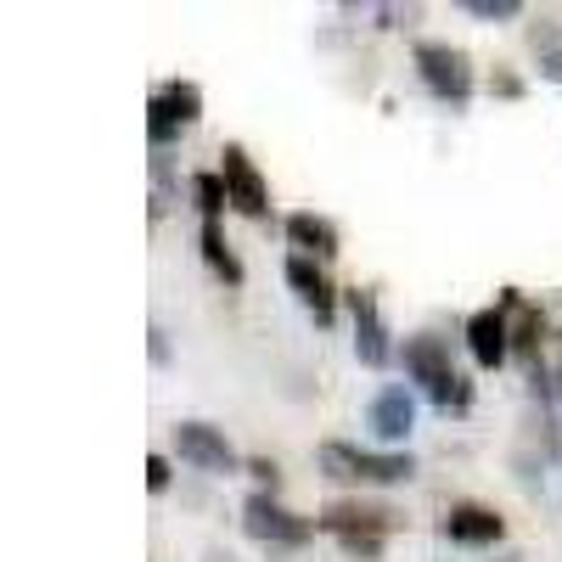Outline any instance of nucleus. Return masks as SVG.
Instances as JSON below:
<instances>
[{
    "label": "nucleus",
    "instance_id": "1",
    "mask_svg": "<svg viewBox=\"0 0 562 562\" xmlns=\"http://www.w3.org/2000/svg\"><path fill=\"white\" fill-rule=\"evenodd\" d=\"M400 360H405V378L428 394L439 411H467L473 405V383L456 371V360H450V349H445V338H434V333H416V338H405V349H400Z\"/></svg>",
    "mask_w": 562,
    "mask_h": 562
},
{
    "label": "nucleus",
    "instance_id": "25",
    "mask_svg": "<svg viewBox=\"0 0 562 562\" xmlns=\"http://www.w3.org/2000/svg\"><path fill=\"white\" fill-rule=\"evenodd\" d=\"M209 562H231V557H225V551H209Z\"/></svg>",
    "mask_w": 562,
    "mask_h": 562
},
{
    "label": "nucleus",
    "instance_id": "3",
    "mask_svg": "<svg viewBox=\"0 0 562 562\" xmlns=\"http://www.w3.org/2000/svg\"><path fill=\"white\" fill-rule=\"evenodd\" d=\"M416 74H422V85L434 90L439 102H450V108H467V97H473V63H467V52L461 45H445V40H416Z\"/></svg>",
    "mask_w": 562,
    "mask_h": 562
},
{
    "label": "nucleus",
    "instance_id": "19",
    "mask_svg": "<svg viewBox=\"0 0 562 562\" xmlns=\"http://www.w3.org/2000/svg\"><path fill=\"white\" fill-rule=\"evenodd\" d=\"M338 546H344V557H355V562H378V557H383V535H344Z\"/></svg>",
    "mask_w": 562,
    "mask_h": 562
},
{
    "label": "nucleus",
    "instance_id": "10",
    "mask_svg": "<svg viewBox=\"0 0 562 562\" xmlns=\"http://www.w3.org/2000/svg\"><path fill=\"white\" fill-rule=\"evenodd\" d=\"M288 288L310 304L315 326H333V315H338V288L326 281V270H321L315 259H304V254H293V259H288Z\"/></svg>",
    "mask_w": 562,
    "mask_h": 562
},
{
    "label": "nucleus",
    "instance_id": "9",
    "mask_svg": "<svg viewBox=\"0 0 562 562\" xmlns=\"http://www.w3.org/2000/svg\"><path fill=\"white\" fill-rule=\"evenodd\" d=\"M445 540H456V546H495L501 535H506V518L495 506H479V501H456L450 512H445Z\"/></svg>",
    "mask_w": 562,
    "mask_h": 562
},
{
    "label": "nucleus",
    "instance_id": "4",
    "mask_svg": "<svg viewBox=\"0 0 562 562\" xmlns=\"http://www.w3.org/2000/svg\"><path fill=\"white\" fill-rule=\"evenodd\" d=\"M243 529L259 540V546H281V551H299V546H310V535L321 529L315 518H299L293 506H281L276 495H265V490H254L248 501H243Z\"/></svg>",
    "mask_w": 562,
    "mask_h": 562
},
{
    "label": "nucleus",
    "instance_id": "12",
    "mask_svg": "<svg viewBox=\"0 0 562 562\" xmlns=\"http://www.w3.org/2000/svg\"><path fill=\"white\" fill-rule=\"evenodd\" d=\"M288 243H293L304 259H315V265H326V259H338V254H344L338 225L326 220V214H315V209H299V214H288Z\"/></svg>",
    "mask_w": 562,
    "mask_h": 562
},
{
    "label": "nucleus",
    "instance_id": "6",
    "mask_svg": "<svg viewBox=\"0 0 562 562\" xmlns=\"http://www.w3.org/2000/svg\"><path fill=\"white\" fill-rule=\"evenodd\" d=\"M326 535H394V529H405V512L400 506H383V501H333L315 518Z\"/></svg>",
    "mask_w": 562,
    "mask_h": 562
},
{
    "label": "nucleus",
    "instance_id": "20",
    "mask_svg": "<svg viewBox=\"0 0 562 562\" xmlns=\"http://www.w3.org/2000/svg\"><path fill=\"white\" fill-rule=\"evenodd\" d=\"M248 479H254L265 495H276V484H281V467H276L270 456H248Z\"/></svg>",
    "mask_w": 562,
    "mask_h": 562
},
{
    "label": "nucleus",
    "instance_id": "8",
    "mask_svg": "<svg viewBox=\"0 0 562 562\" xmlns=\"http://www.w3.org/2000/svg\"><path fill=\"white\" fill-rule=\"evenodd\" d=\"M344 304L355 315V355H360V366H389L394 344H389V321L378 310V293H371V288H349Z\"/></svg>",
    "mask_w": 562,
    "mask_h": 562
},
{
    "label": "nucleus",
    "instance_id": "13",
    "mask_svg": "<svg viewBox=\"0 0 562 562\" xmlns=\"http://www.w3.org/2000/svg\"><path fill=\"white\" fill-rule=\"evenodd\" d=\"M467 349H473V360L484 371L506 366L512 360V326L501 310H479V315H467Z\"/></svg>",
    "mask_w": 562,
    "mask_h": 562
},
{
    "label": "nucleus",
    "instance_id": "23",
    "mask_svg": "<svg viewBox=\"0 0 562 562\" xmlns=\"http://www.w3.org/2000/svg\"><path fill=\"white\" fill-rule=\"evenodd\" d=\"M147 349H153V366H169V338L158 333V326L147 333Z\"/></svg>",
    "mask_w": 562,
    "mask_h": 562
},
{
    "label": "nucleus",
    "instance_id": "14",
    "mask_svg": "<svg viewBox=\"0 0 562 562\" xmlns=\"http://www.w3.org/2000/svg\"><path fill=\"white\" fill-rule=\"evenodd\" d=\"M198 248H203V265H209V270H214V276L225 281V288H243V276H248V270H243L237 248L225 243L220 220H203V225H198Z\"/></svg>",
    "mask_w": 562,
    "mask_h": 562
},
{
    "label": "nucleus",
    "instance_id": "22",
    "mask_svg": "<svg viewBox=\"0 0 562 562\" xmlns=\"http://www.w3.org/2000/svg\"><path fill=\"white\" fill-rule=\"evenodd\" d=\"M175 484V467H169V456H147V490L153 495H164Z\"/></svg>",
    "mask_w": 562,
    "mask_h": 562
},
{
    "label": "nucleus",
    "instance_id": "17",
    "mask_svg": "<svg viewBox=\"0 0 562 562\" xmlns=\"http://www.w3.org/2000/svg\"><path fill=\"white\" fill-rule=\"evenodd\" d=\"M175 135H180L175 113H169V108H164V102L153 97V102H147V140H153V153H164V147H169Z\"/></svg>",
    "mask_w": 562,
    "mask_h": 562
},
{
    "label": "nucleus",
    "instance_id": "2",
    "mask_svg": "<svg viewBox=\"0 0 562 562\" xmlns=\"http://www.w3.org/2000/svg\"><path fill=\"white\" fill-rule=\"evenodd\" d=\"M321 473L326 479H349V484H405L416 473L411 450H360V445H344V439H326L315 450Z\"/></svg>",
    "mask_w": 562,
    "mask_h": 562
},
{
    "label": "nucleus",
    "instance_id": "21",
    "mask_svg": "<svg viewBox=\"0 0 562 562\" xmlns=\"http://www.w3.org/2000/svg\"><path fill=\"white\" fill-rule=\"evenodd\" d=\"M490 90H495L501 102H518V97H524V79L512 74V68H495V74H490Z\"/></svg>",
    "mask_w": 562,
    "mask_h": 562
},
{
    "label": "nucleus",
    "instance_id": "15",
    "mask_svg": "<svg viewBox=\"0 0 562 562\" xmlns=\"http://www.w3.org/2000/svg\"><path fill=\"white\" fill-rule=\"evenodd\" d=\"M153 97L175 113V124H180V130L203 119V90H198L192 79H169V85H158V90H153Z\"/></svg>",
    "mask_w": 562,
    "mask_h": 562
},
{
    "label": "nucleus",
    "instance_id": "7",
    "mask_svg": "<svg viewBox=\"0 0 562 562\" xmlns=\"http://www.w3.org/2000/svg\"><path fill=\"white\" fill-rule=\"evenodd\" d=\"M220 175H225L231 209L248 214V220H270V192H265V175L254 169L248 147H237V140H225V153H220Z\"/></svg>",
    "mask_w": 562,
    "mask_h": 562
},
{
    "label": "nucleus",
    "instance_id": "5",
    "mask_svg": "<svg viewBox=\"0 0 562 562\" xmlns=\"http://www.w3.org/2000/svg\"><path fill=\"white\" fill-rule=\"evenodd\" d=\"M175 450H180V461H192L198 473H237V450H231L225 428H214V422H198V416L175 422Z\"/></svg>",
    "mask_w": 562,
    "mask_h": 562
},
{
    "label": "nucleus",
    "instance_id": "11",
    "mask_svg": "<svg viewBox=\"0 0 562 562\" xmlns=\"http://www.w3.org/2000/svg\"><path fill=\"white\" fill-rule=\"evenodd\" d=\"M366 422H371V434H378L383 445L411 439V428H416V400H411V389H405V383H389L378 400H371Z\"/></svg>",
    "mask_w": 562,
    "mask_h": 562
},
{
    "label": "nucleus",
    "instance_id": "26",
    "mask_svg": "<svg viewBox=\"0 0 562 562\" xmlns=\"http://www.w3.org/2000/svg\"><path fill=\"white\" fill-rule=\"evenodd\" d=\"M557 400H562V371H557Z\"/></svg>",
    "mask_w": 562,
    "mask_h": 562
},
{
    "label": "nucleus",
    "instance_id": "24",
    "mask_svg": "<svg viewBox=\"0 0 562 562\" xmlns=\"http://www.w3.org/2000/svg\"><path fill=\"white\" fill-rule=\"evenodd\" d=\"M540 74H546V79H557V85H562V52H551V57H540Z\"/></svg>",
    "mask_w": 562,
    "mask_h": 562
},
{
    "label": "nucleus",
    "instance_id": "18",
    "mask_svg": "<svg viewBox=\"0 0 562 562\" xmlns=\"http://www.w3.org/2000/svg\"><path fill=\"white\" fill-rule=\"evenodd\" d=\"M467 12L479 23H512V18H524V0H467Z\"/></svg>",
    "mask_w": 562,
    "mask_h": 562
},
{
    "label": "nucleus",
    "instance_id": "16",
    "mask_svg": "<svg viewBox=\"0 0 562 562\" xmlns=\"http://www.w3.org/2000/svg\"><path fill=\"white\" fill-rule=\"evenodd\" d=\"M192 198H198V214H203V220H220V214L231 209L225 175H220V169H198V175H192Z\"/></svg>",
    "mask_w": 562,
    "mask_h": 562
}]
</instances>
